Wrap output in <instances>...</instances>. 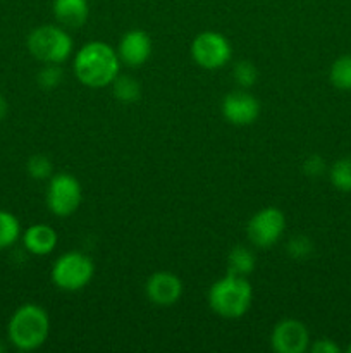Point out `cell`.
Masks as SVG:
<instances>
[{"mask_svg": "<svg viewBox=\"0 0 351 353\" xmlns=\"http://www.w3.org/2000/svg\"><path fill=\"white\" fill-rule=\"evenodd\" d=\"M72 69L79 83L89 88H103L112 85L120 72V59L116 48L105 41H89L74 55Z\"/></svg>", "mask_w": 351, "mask_h": 353, "instance_id": "obj_1", "label": "cell"}, {"mask_svg": "<svg viewBox=\"0 0 351 353\" xmlns=\"http://www.w3.org/2000/svg\"><path fill=\"white\" fill-rule=\"evenodd\" d=\"M50 334V317L43 307L24 303L12 314L7 326L9 341L21 352L40 348Z\"/></svg>", "mask_w": 351, "mask_h": 353, "instance_id": "obj_2", "label": "cell"}, {"mask_svg": "<svg viewBox=\"0 0 351 353\" xmlns=\"http://www.w3.org/2000/svg\"><path fill=\"white\" fill-rule=\"evenodd\" d=\"M253 300V290L244 276L227 272L217 279L209 292V305L219 317L240 319L250 310Z\"/></svg>", "mask_w": 351, "mask_h": 353, "instance_id": "obj_3", "label": "cell"}, {"mask_svg": "<svg viewBox=\"0 0 351 353\" xmlns=\"http://www.w3.org/2000/svg\"><path fill=\"white\" fill-rule=\"evenodd\" d=\"M72 48L71 34L61 24H43L28 37V50L43 64H62L71 57Z\"/></svg>", "mask_w": 351, "mask_h": 353, "instance_id": "obj_4", "label": "cell"}, {"mask_svg": "<svg viewBox=\"0 0 351 353\" xmlns=\"http://www.w3.org/2000/svg\"><path fill=\"white\" fill-rule=\"evenodd\" d=\"M95 276V264L81 252L62 254L52 265V281L64 292L83 290Z\"/></svg>", "mask_w": 351, "mask_h": 353, "instance_id": "obj_5", "label": "cell"}, {"mask_svg": "<svg viewBox=\"0 0 351 353\" xmlns=\"http://www.w3.org/2000/svg\"><path fill=\"white\" fill-rule=\"evenodd\" d=\"M83 200L81 183L69 172L52 174L47 186V207L54 216L69 217L79 209Z\"/></svg>", "mask_w": 351, "mask_h": 353, "instance_id": "obj_6", "label": "cell"}, {"mask_svg": "<svg viewBox=\"0 0 351 353\" xmlns=\"http://www.w3.org/2000/svg\"><path fill=\"white\" fill-rule=\"evenodd\" d=\"M233 48L229 40L219 31H203L191 43V57L200 68L215 71L231 61Z\"/></svg>", "mask_w": 351, "mask_h": 353, "instance_id": "obj_7", "label": "cell"}, {"mask_svg": "<svg viewBox=\"0 0 351 353\" xmlns=\"http://www.w3.org/2000/svg\"><path fill=\"white\" fill-rule=\"evenodd\" d=\"M286 230V216L277 207H265L248 221V240L258 248H270L282 238Z\"/></svg>", "mask_w": 351, "mask_h": 353, "instance_id": "obj_8", "label": "cell"}, {"mask_svg": "<svg viewBox=\"0 0 351 353\" xmlns=\"http://www.w3.org/2000/svg\"><path fill=\"white\" fill-rule=\"evenodd\" d=\"M270 345L277 353H303L310 347V334L298 319H282L274 326Z\"/></svg>", "mask_w": 351, "mask_h": 353, "instance_id": "obj_9", "label": "cell"}, {"mask_svg": "<svg viewBox=\"0 0 351 353\" xmlns=\"http://www.w3.org/2000/svg\"><path fill=\"white\" fill-rule=\"evenodd\" d=\"M222 116L234 126L253 124L260 116V100L246 90H236L224 97Z\"/></svg>", "mask_w": 351, "mask_h": 353, "instance_id": "obj_10", "label": "cell"}, {"mask_svg": "<svg viewBox=\"0 0 351 353\" xmlns=\"http://www.w3.org/2000/svg\"><path fill=\"white\" fill-rule=\"evenodd\" d=\"M148 300L158 307H169L179 302L182 295V281L169 271H157L145 285Z\"/></svg>", "mask_w": 351, "mask_h": 353, "instance_id": "obj_11", "label": "cell"}, {"mask_svg": "<svg viewBox=\"0 0 351 353\" xmlns=\"http://www.w3.org/2000/svg\"><path fill=\"white\" fill-rule=\"evenodd\" d=\"M117 55L127 68H141L151 55V38L143 30H129L117 45Z\"/></svg>", "mask_w": 351, "mask_h": 353, "instance_id": "obj_12", "label": "cell"}, {"mask_svg": "<svg viewBox=\"0 0 351 353\" xmlns=\"http://www.w3.org/2000/svg\"><path fill=\"white\" fill-rule=\"evenodd\" d=\"M52 12L65 30H76L86 23L89 16L88 0H54Z\"/></svg>", "mask_w": 351, "mask_h": 353, "instance_id": "obj_13", "label": "cell"}, {"mask_svg": "<svg viewBox=\"0 0 351 353\" xmlns=\"http://www.w3.org/2000/svg\"><path fill=\"white\" fill-rule=\"evenodd\" d=\"M57 233L48 224H33L23 234L24 248L36 257L52 254L57 247Z\"/></svg>", "mask_w": 351, "mask_h": 353, "instance_id": "obj_14", "label": "cell"}, {"mask_svg": "<svg viewBox=\"0 0 351 353\" xmlns=\"http://www.w3.org/2000/svg\"><path fill=\"white\" fill-rule=\"evenodd\" d=\"M255 265H257V259L250 248L244 245H236L231 248L227 255V272L248 278L255 271Z\"/></svg>", "mask_w": 351, "mask_h": 353, "instance_id": "obj_15", "label": "cell"}, {"mask_svg": "<svg viewBox=\"0 0 351 353\" xmlns=\"http://www.w3.org/2000/svg\"><path fill=\"white\" fill-rule=\"evenodd\" d=\"M112 93L119 102L133 103L140 99L141 86L133 76L129 74H117V78L112 81Z\"/></svg>", "mask_w": 351, "mask_h": 353, "instance_id": "obj_16", "label": "cell"}, {"mask_svg": "<svg viewBox=\"0 0 351 353\" xmlns=\"http://www.w3.org/2000/svg\"><path fill=\"white\" fill-rule=\"evenodd\" d=\"M21 224L17 217L9 210L0 209V250L9 248L19 240Z\"/></svg>", "mask_w": 351, "mask_h": 353, "instance_id": "obj_17", "label": "cell"}, {"mask_svg": "<svg viewBox=\"0 0 351 353\" xmlns=\"http://www.w3.org/2000/svg\"><path fill=\"white\" fill-rule=\"evenodd\" d=\"M329 78L337 90H351V55H341L332 62Z\"/></svg>", "mask_w": 351, "mask_h": 353, "instance_id": "obj_18", "label": "cell"}, {"mask_svg": "<svg viewBox=\"0 0 351 353\" xmlns=\"http://www.w3.org/2000/svg\"><path fill=\"white\" fill-rule=\"evenodd\" d=\"M329 178L334 188L351 193V157H343L334 162L329 171Z\"/></svg>", "mask_w": 351, "mask_h": 353, "instance_id": "obj_19", "label": "cell"}, {"mask_svg": "<svg viewBox=\"0 0 351 353\" xmlns=\"http://www.w3.org/2000/svg\"><path fill=\"white\" fill-rule=\"evenodd\" d=\"M234 81L243 90L251 88L258 79V69L251 61H240L233 69Z\"/></svg>", "mask_w": 351, "mask_h": 353, "instance_id": "obj_20", "label": "cell"}, {"mask_svg": "<svg viewBox=\"0 0 351 353\" xmlns=\"http://www.w3.org/2000/svg\"><path fill=\"white\" fill-rule=\"evenodd\" d=\"M26 169L28 174L33 179H38V181H41V179H50L52 172H54V165H52L50 159H48L47 155L41 154L31 155V157L28 159Z\"/></svg>", "mask_w": 351, "mask_h": 353, "instance_id": "obj_21", "label": "cell"}, {"mask_svg": "<svg viewBox=\"0 0 351 353\" xmlns=\"http://www.w3.org/2000/svg\"><path fill=\"white\" fill-rule=\"evenodd\" d=\"M62 69L61 64H43V68L38 71L36 83L45 90H54L61 85Z\"/></svg>", "mask_w": 351, "mask_h": 353, "instance_id": "obj_22", "label": "cell"}, {"mask_svg": "<svg viewBox=\"0 0 351 353\" xmlns=\"http://www.w3.org/2000/svg\"><path fill=\"white\" fill-rule=\"evenodd\" d=\"M288 254L296 261L308 259L313 254V241L303 234H296L288 241Z\"/></svg>", "mask_w": 351, "mask_h": 353, "instance_id": "obj_23", "label": "cell"}, {"mask_svg": "<svg viewBox=\"0 0 351 353\" xmlns=\"http://www.w3.org/2000/svg\"><path fill=\"white\" fill-rule=\"evenodd\" d=\"M303 171H305V174L310 176V178H319V176H322L323 171H326V162H323V159L319 157V155H310L305 161V164H303Z\"/></svg>", "mask_w": 351, "mask_h": 353, "instance_id": "obj_24", "label": "cell"}, {"mask_svg": "<svg viewBox=\"0 0 351 353\" xmlns=\"http://www.w3.org/2000/svg\"><path fill=\"white\" fill-rule=\"evenodd\" d=\"M310 350L313 353H339V347H337L334 341L322 338V340H317L315 343L310 347Z\"/></svg>", "mask_w": 351, "mask_h": 353, "instance_id": "obj_25", "label": "cell"}, {"mask_svg": "<svg viewBox=\"0 0 351 353\" xmlns=\"http://www.w3.org/2000/svg\"><path fill=\"white\" fill-rule=\"evenodd\" d=\"M6 114H7V102H6V99L0 95V121L6 117Z\"/></svg>", "mask_w": 351, "mask_h": 353, "instance_id": "obj_26", "label": "cell"}, {"mask_svg": "<svg viewBox=\"0 0 351 353\" xmlns=\"http://www.w3.org/2000/svg\"><path fill=\"white\" fill-rule=\"evenodd\" d=\"M348 350H350V352H351V347H350V348H348Z\"/></svg>", "mask_w": 351, "mask_h": 353, "instance_id": "obj_27", "label": "cell"}]
</instances>
